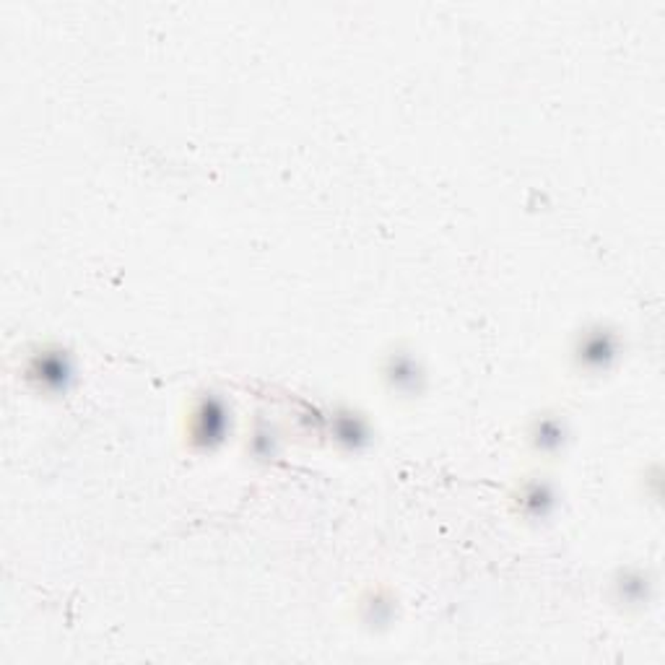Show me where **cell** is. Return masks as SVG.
Masks as SVG:
<instances>
[{
  "mask_svg": "<svg viewBox=\"0 0 665 665\" xmlns=\"http://www.w3.org/2000/svg\"><path fill=\"white\" fill-rule=\"evenodd\" d=\"M616 357V336L598 327V330H588L585 338L579 341V348H577V359L585 369H606L609 364Z\"/></svg>",
  "mask_w": 665,
  "mask_h": 665,
  "instance_id": "2",
  "label": "cell"
},
{
  "mask_svg": "<svg viewBox=\"0 0 665 665\" xmlns=\"http://www.w3.org/2000/svg\"><path fill=\"white\" fill-rule=\"evenodd\" d=\"M229 427V414L224 400L214 396L200 398L193 408V418H190V437L200 448H214L224 439Z\"/></svg>",
  "mask_w": 665,
  "mask_h": 665,
  "instance_id": "1",
  "label": "cell"
},
{
  "mask_svg": "<svg viewBox=\"0 0 665 665\" xmlns=\"http://www.w3.org/2000/svg\"><path fill=\"white\" fill-rule=\"evenodd\" d=\"M29 372H32V378L39 379V385L45 390H60L71 378V364H68V357H63L60 351H42L32 359Z\"/></svg>",
  "mask_w": 665,
  "mask_h": 665,
  "instance_id": "3",
  "label": "cell"
},
{
  "mask_svg": "<svg viewBox=\"0 0 665 665\" xmlns=\"http://www.w3.org/2000/svg\"><path fill=\"white\" fill-rule=\"evenodd\" d=\"M388 379L393 382V388L400 390V393H418V379H421V372L416 367L414 357H406V354H396L390 357V364L385 369Z\"/></svg>",
  "mask_w": 665,
  "mask_h": 665,
  "instance_id": "4",
  "label": "cell"
},
{
  "mask_svg": "<svg viewBox=\"0 0 665 665\" xmlns=\"http://www.w3.org/2000/svg\"><path fill=\"white\" fill-rule=\"evenodd\" d=\"M336 439H341L346 445L357 448V445H361L367 439V429H364V424H361L357 416L341 414L336 418Z\"/></svg>",
  "mask_w": 665,
  "mask_h": 665,
  "instance_id": "7",
  "label": "cell"
},
{
  "mask_svg": "<svg viewBox=\"0 0 665 665\" xmlns=\"http://www.w3.org/2000/svg\"><path fill=\"white\" fill-rule=\"evenodd\" d=\"M554 504V494L551 489L540 481H533V484H525V489L520 491V507L525 515L530 518H543L549 512V507Z\"/></svg>",
  "mask_w": 665,
  "mask_h": 665,
  "instance_id": "5",
  "label": "cell"
},
{
  "mask_svg": "<svg viewBox=\"0 0 665 665\" xmlns=\"http://www.w3.org/2000/svg\"><path fill=\"white\" fill-rule=\"evenodd\" d=\"M564 442V424L559 418H540L533 432V445L540 452H557Z\"/></svg>",
  "mask_w": 665,
  "mask_h": 665,
  "instance_id": "6",
  "label": "cell"
}]
</instances>
